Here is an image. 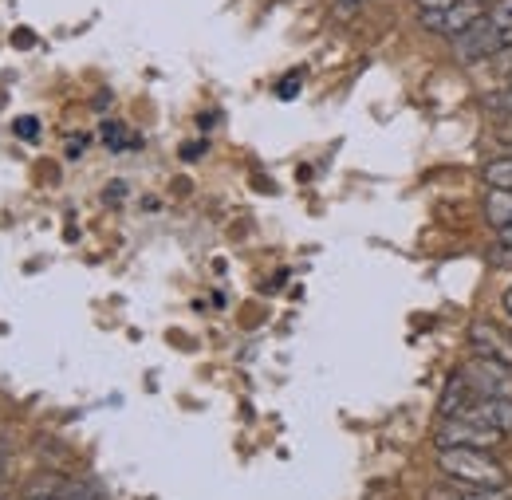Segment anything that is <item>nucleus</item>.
<instances>
[{"mask_svg": "<svg viewBox=\"0 0 512 500\" xmlns=\"http://www.w3.org/2000/svg\"><path fill=\"white\" fill-rule=\"evenodd\" d=\"M123 193H127L123 182H111V186H107V197H111V201H123Z\"/></svg>", "mask_w": 512, "mask_h": 500, "instance_id": "nucleus-21", "label": "nucleus"}, {"mask_svg": "<svg viewBox=\"0 0 512 500\" xmlns=\"http://www.w3.org/2000/svg\"><path fill=\"white\" fill-rule=\"evenodd\" d=\"M461 500H512L509 489H457Z\"/></svg>", "mask_w": 512, "mask_h": 500, "instance_id": "nucleus-14", "label": "nucleus"}, {"mask_svg": "<svg viewBox=\"0 0 512 500\" xmlns=\"http://www.w3.org/2000/svg\"><path fill=\"white\" fill-rule=\"evenodd\" d=\"M509 331H512V327H509Z\"/></svg>", "mask_w": 512, "mask_h": 500, "instance_id": "nucleus-29", "label": "nucleus"}, {"mask_svg": "<svg viewBox=\"0 0 512 500\" xmlns=\"http://www.w3.org/2000/svg\"><path fill=\"white\" fill-rule=\"evenodd\" d=\"M481 178L489 189H512V150L509 154H497L481 166Z\"/></svg>", "mask_w": 512, "mask_h": 500, "instance_id": "nucleus-10", "label": "nucleus"}, {"mask_svg": "<svg viewBox=\"0 0 512 500\" xmlns=\"http://www.w3.org/2000/svg\"><path fill=\"white\" fill-rule=\"evenodd\" d=\"M501 142H505V146L512 150V130H505V134H501Z\"/></svg>", "mask_w": 512, "mask_h": 500, "instance_id": "nucleus-27", "label": "nucleus"}, {"mask_svg": "<svg viewBox=\"0 0 512 500\" xmlns=\"http://www.w3.org/2000/svg\"><path fill=\"white\" fill-rule=\"evenodd\" d=\"M438 473L457 489H509L512 485L509 465L493 449H461V445L438 449Z\"/></svg>", "mask_w": 512, "mask_h": 500, "instance_id": "nucleus-1", "label": "nucleus"}, {"mask_svg": "<svg viewBox=\"0 0 512 500\" xmlns=\"http://www.w3.org/2000/svg\"><path fill=\"white\" fill-rule=\"evenodd\" d=\"M485 111L497 115V119H505V123H512V87L497 91V95H485Z\"/></svg>", "mask_w": 512, "mask_h": 500, "instance_id": "nucleus-11", "label": "nucleus"}, {"mask_svg": "<svg viewBox=\"0 0 512 500\" xmlns=\"http://www.w3.org/2000/svg\"><path fill=\"white\" fill-rule=\"evenodd\" d=\"M461 371L469 375L473 390L481 398H512V367L509 363H497L489 355H469L461 363Z\"/></svg>", "mask_w": 512, "mask_h": 500, "instance_id": "nucleus-4", "label": "nucleus"}, {"mask_svg": "<svg viewBox=\"0 0 512 500\" xmlns=\"http://www.w3.org/2000/svg\"><path fill=\"white\" fill-rule=\"evenodd\" d=\"M418 24L434 36H446V8H418Z\"/></svg>", "mask_w": 512, "mask_h": 500, "instance_id": "nucleus-12", "label": "nucleus"}, {"mask_svg": "<svg viewBox=\"0 0 512 500\" xmlns=\"http://www.w3.org/2000/svg\"><path fill=\"white\" fill-rule=\"evenodd\" d=\"M481 394L473 390V382H469V375L457 367L453 375L446 378V386H442V398H438V418H461L473 402H477Z\"/></svg>", "mask_w": 512, "mask_h": 500, "instance_id": "nucleus-6", "label": "nucleus"}, {"mask_svg": "<svg viewBox=\"0 0 512 500\" xmlns=\"http://www.w3.org/2000/svg\"><path fill=\"white\" fill-rule=\"evenodd\" d=\"M449 44H453V60L465 63V67H473V63H489L501 48H509V44H505V32L489 20V12H485L481 20H473L469 28H461Z\"/></svg>", "mask_w": 512, "mask_h": 500, "instance_id": "nucleus-2", "label": "nucleus"}, {"mask_svg": "<svg viewBox=\"0 0 512 500\" xmlns=\"http://www.w3.org/2000/svg\"><path fill=\"white\" fill-rule=\"evenodd\" d=\"M16 44H20V48H28V44H32V32H28V28H20V32H16Z\"/></svg>", "mask_w": 512, "mask_h": 500, "instance_id": "nucleus-23", "label": "nucleus"}, {"mask_svg": "<svg viewBox=\"0 0 512 500\" xmlns=\"http://www.w3.org/2000/svg\"><path fill=\"white\" fill-rule=\"evenodd\" d=\"M4 465H8V445H4V438H0V473H4Z\"/></svg>", "mask_w": 512, "mask_h": 500, "instance_id": "nucleus-25", "label": "nucleus"}, {"mask_svg": "<svg viewBox=\"0 0 512 500\" xmlns=\"http://www.w3.org/2000/svg\"><path fill=\"white\" fill-rule=\"evenodd\" d=\"M457 0H418V8H453Z\"/></svg>", "mask_w": 512, "mask_h": 500, "instance_id": "nucleus-22", "label": "nucleus"}, {"mask_svg": "<svg viewBox=\"0 0 512 500\" xmlns=\"http://www.w3.org/2000/svg\"><path fill=\"white\" fill-rule=\"evenodd\" d=\"M497 237H501V245H512V221L505 229H497Z\"/></svg>", "mask_w": 512, "mask_h": 500, "instance_id": "nucleus-24", "label": "nucleus"}, {"mask_svg": "<svg viewBox=\"0 0 512 500\" xmlns=\"http://www.w3.org/2000/svg\"><path fill=\"white\" fill-rule=\"evenodd\" d=\"M434 441H438V449L461 445V449H493L497 453L505 445V434L485 422H473V418H442L434 430Z\"/></svg>", "mask_w": 512, "mask_h": 500, "instance_id": "nucleus-3", "label": "nucleus"}, {"mask_svg": "<svg viewBox=\"0 0 512 500\" xmlns=\"http://www.w3.org/2000/svg\"><path fill=\"white\" fill-rule=\"evenodd\" d=\"M489 8H485V0H457L453 8H446V36L453 40L461 28H469L473 20H481Z\"/></svg>", "mask_w": 512, "mask_h": 500, "instance_id": "nucleus-8", "label": "nucleus"}, {"mask_svg": "<svg viewBox=\"0 0 512 500\" xmlns=\"http://www.w3.org/2000/svg\"><path fill=\"white\" fill-rule=\"evenodd\" d=\"M335 4H339V16H351V12H355L359 4H367V0H335Z\"/></svg>", "mask_w": 512, "mask_h": 500, "instance_id": "nucleus-20", "label": "nucleus"}, {"mask_svg": "<svg viewBox=\"0 0 512 500\" xmlns=\"http://www.w3.org/2000/svg\"><path fill=\"white\" fill-rule=\"evenodd\" d=\"M485 217H489V225H497V229H505L512 221V189H489L485 193Z\"/></svg>", "mask_w": 512, "mask_h": 500, "instance_id": "nucleus-9", "label": "nucleus"}, {"mask_svg": "<svg viewBox=\"0 0 512 500\" xmlns=\"http://www.w3.org/2000/svg\"><path fill=\"white\" fill-rule=\"evenodd\" d=\"M505 312H509V319H512V284L505 288Z\"/></svg>", "mask_w": 512, "mask_h": 500, "instance_id": "nucleus-26", "label": "nucleus"}, {"mask_svg": "<svg viewBox=\"0 0 512 500\" xmlns=\"http://www.w3.org/2000/svg\"><path fill=\"white\" fill-rule=\"evenodd\" d=\"M461 418H473V422H485L493 430H501L505 438H512V398H477Z\"/></svg>", "mask_w": 512, "mask_h": 500, "instance_id": "nucleus-7", "label": "nucleus"}, {"mask_svg": "<svg viewBox=\"0 0 512 500\" xmlns=\"http://www.w3.org/2000/svg\"><path fill=\"white\" fill-rule=\"evenodd\" d=\"M16 138H24V142H36V134H40V123L32 119V115H24V119H16Z\"/></svg>", "mask_w": 512, "mask_h": 500, "instance_id": "nucleus-17", "label": "nucleus"}, {"mask_svg": "<svg viewBox=\"0 0 512 500\" xmlns=\"http://www.w3.org/2000/svg\"><path fill=\"white\" fill-rule=\"evenodd\" d=\"M300 83H304V75H300V71H292V75H284V79H280V87H276V95H280V99H296V91H300Z\"/></svg>", "mask_w": 512, "mask_h": 500, "instance_id": "nucleus-15", "label": "nucleus"}, {"mask_svg": "<svg viewBox=\"0 0 512 500\" xmlns=\"http://www.w3.org/2000/svg\"><path fill=\"white\" fill-rule=\"evenodd\" d=\"M505 79H509V87H512V67H509V71H505Z\"/></svg>", "mask_w": 512, "mask_h": 500, "instance_id": "nucleus-28", "label": "nucleus"}, {"mask_svg": "<svg viewBox=\"0 0 512 500\" xmlns=\"http://www.w3.org/2000/svg\"><path fill=\"white\" fill-rule=\"evenodd\" d=\"M489 260H493L497 268H512V245H497V249H489Z\"/></svg>", "mask_w": 512, "mask_h": 500, "instance_id": "nucleus-18", "label": "nucleus"}, {"mask_svg": "<svg viewBox=\"0 0 512 500\" xmlns=\"http://www.w3.org/2000/svg\"><path fill=\"white\" fill-rule=\"evenodd\" d=\"M489 20H493L501 32H512V0H493V4H489Z\"/></svg>", "mask_w": 512, "mask_h": 500, "instance_id": "nucleus-13", "label": "nucleus"}, {"mask_svg": "<svg viewBox=\"0 0 512 500\" xmlns=\"http://www.w3.org/2000/svg\"><path fill=\"white\" fill-rule=\"evenodd\" d=\"M426 500H461V493H457V485H442V489H430V497Z\"/></svg>", "mask_w": 512, "mask_h": 500, "instance_id": "nucleus-19", "label": "nucleus"}, {"mask_svg": "<svg viewBox=\"0 0 512 500\" xmlns=\"http://www.w3.org/2000/svg\"><path fill=\"white\" fill-rule=\"evenodd\" d=\"M127 126H119V123H111L107 130H103V138H107V146H115V150H123V146H134V138H127L123 134Z\"/></svg>", "mask_w": 512, "mask_h": 500, "instance_id": "nucleus-16", "label": "nucleus"}, {"mask_svg": "<svg viewBox=\"0 0 512 500\" xmlns=\"http://www.w3.org/2000/svg\"><path fill=\"white\" fill-rule=\"evenodd\" d=\"M465 335H469L473 355H489V359L509 363L512 367V331L509 327H501V323H493V319H473Z\"/></svg>", "mask_w": 512, "mask_h": 500, "instance_id": "nucleus-5", "label": "nucleus"}]
</instances>
